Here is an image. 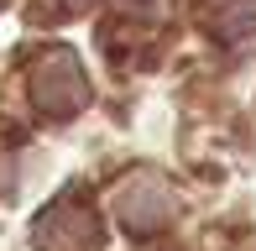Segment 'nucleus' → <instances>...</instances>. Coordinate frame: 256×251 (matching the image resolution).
<instances>
[{
  "mask_svg": "<svg viewBox=\"0 0 256 251\" xmlns=\"http://www.w3.org/2000/svg\"><path fill=\"white\" fill-rule=\"evenodd\" d=\"M209 32H220L225 42H236V37H246V32H256V0H251L246 10H230V16L209 10Z\"/></svg>",
  "mask_w": 256,
  "mask_h": 251,
  "instance_id": "20e7f679",
  "label": "nucleus"
},
{
  "mask_svg": "<svg viewBox=\"0 0 256 251\" xmlns=\"http://www.w3.org/2000/svg\"><path fill=\"white\" fill-rule=\"evenodd\" d=\"M26 94L42 116H74L89 105V78L84 63L74 58V48H48L37 63L26 68Z\"/></svg>",
  "mask_w": 256,
  "mask_h": 251,
  "instance_id": "f257e3e1",
  "label": "nucleus"
},
{
  "mask_svg": "<svg viewBox=\"0 0 256 251\" xmlns=\"http://www.w3.org/2000/svg\"><path fill=\"white\" fill-rule=\"evenodd\" d=\"M115 210L126 214V225H136V230H146V225H162L172 214V194L157 184V178H136V184H126L115 194Z\"/></svg>",
  "mask_w": 256,
  "mask_h": 251,
  "instance_id": "7ed1b4c3",
  "label": "nucleus"
},
{
  "mask_svg": "<svg viewBox=\"0 0 256 251\" xmlns=\"http://www.w3.org/2000/svg\"><path fill=\"white\" fill-rule=\"evenodd\" d=\"M120 6H126V10H136V16H157L162 0H120Z\"/></svg>",
  "mask_w": 256,
  "mask_h": 251,
  "instance_id": "39448f33",
  "label": "nucleus"
},
{
  "mask_svg": "<svg viewBox=\"0 0 256 251\" xmlns=\"http://www.w3.org/2000/svg\"><path fill=\"white\" fill-rule=\"evenodd\" d=\"M32 236H37L42 251H94L100 246V220L84 210V204L63 199V204H52V210L37 220Z\"/></svg>",
  "mask_w": 256,
  "mask_h": 251,
  "instance_id": "f03ea898",
  "label": "nucleus"
},
{
  "mask_svg": "<svg viewBox=\"0 0 256 251\" xmlns=\"http://www.w3.org/2000/svg\"><path fill=\"white\" fill-rule=\"evenodd\" d=\"M68 6H74V10H78V6H89V0H68Z\"/></svg>",
  "mask_w": 256,
  "mask_h": 251,
  "instance_id": "423d86ee",
  "label": "nucleus"
}]
</instances>
